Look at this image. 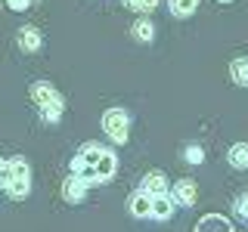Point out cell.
I'll use <instances>...</instances> for the list:
<instances>
[{"label": "cell", "instance_id": "cell-10", "mask_svg": "<svg viewBox=\"0 0 248 232\" xmlns=\"http://www.w3.org/2000/svg\"><path fill=\"white\" fill-rule=\"evenodd\" d=\"M196 232H232V223L220 214H205L196 223Z\"/></svg>", "mask_w": 248, "mask_h": 232}, {"label": "cell", "instance_id": "cell-12", "mask_svg": "<svg viewBox=\"0 0 248 232\" xmlns=\"http://www.w3.org/2000/svg\"><path fill=\"white\" fill-rule=\"evenodd\" d=\"M230 77L239 87H248V56H236L230 62Z\"/></svg>", "mask_w": 248, "mask_h": 232}, {"label": "cell", "instance_id": "cell-20", "mask_svg": "<svg viewBox=\"0 0 248 232\" xmlns=\"http://www.w3.org/2000/svg\"><path fill=\"white\" fill-rule=\"evenodd\" d=\"M217 3H232V0H217Z\"/></svg>", "mask_w": 248, "mask_h": 232}, {"label": "cell", "instance_id": "cell-1", "mask_svg": "<svg viewBox=\"0 0 248 232\" xmlns=\"http://www.w3.org/2000/svg\"><path fill=\"white\" fill-rule=\"evenodd\" d=\"M72 174L81 176L87 186H96V183H108L115 174H118V158H115L112 149L99 143H84L78 155L72 158Z\"/></svg>", "mask_w": 248, "mask_h": 232}, {"label": "cell", "instance_id": "cell-18", "mask_svg": "<svg viewBox=\"0 0 248 232\" xmlns=\"http://www.w3.org/2000/svg\"><path fill=\"white\" fill-rule=\"evenodd\" d=\"M183 158L189 161V164H202V161H205V149L192 143V145H186V149H183Z\"/></svg>", "mask_w": 248, "mask_h": 232}, {"label": "cell", "instance_id": "cell-9", "mask_svg": "<svg viewBox=\"0 0 248 232\" xmlns=\"http://www.w3.org/2000/svg\"><path fill=\"white\" fill-rule=\"evenodd\" d=\"M84 195H87V183L81 180V176H68L65 183H62V198L68 201V204H78V201H84Z\"/></svg>", "mask_w": 248, "mask_h": 232}, {"label": "cell", "instance_id": "cell-21", "mask_svg": "<svg viewBox=\"0 0 248 232\" xmlns=\"http://www.w3.org/2000/svg\"><path fill=\"white\" fill-rule=\"evenodd\" d=\"M31 3H34V0H31Z\"/></svg>", "mask_w": 248, "mask_h": 232}, {"label": "cell", "instance_id": "cell-13", "mask_svg": "<svg viewBox=\"0 0 248 232\" xmlns=\"http://www.w3.org/2000/svg\"><path fill=\"white\" fill-rule=\"evenodd\" d=\"M227 161H230V167L245 170V167H248V143H236V145H230Z\"/></svg>", "mask_w": 248, "mask_h": 232}, {"label": "cell", "instance_id": "cell-17", "mask_svg": "<svg viewBox=\"0 0 248 232\" xmlns=\"http://www.w3.org/2000/svg\"><path fill=\"white\" fill-rule=\"evenodd\" d=\"M232 214H236L239 220H245V223H248V192L236 195V201H232Z\"/></svg>", "mask_w": 248, "mask_h": 232}, {"label": "cell", "instance_id": "cell-5", "mask_svg": "<svg viewBox=\"0 0 248 232\" xmlns=\"http://www.w3.org/2000/svg\"><path fill=\"white\" fill-rule=\"evenodd\" d=\"M16 34H19L16 41H19L22 53H37L44 46V34H41V28H34V25H22Z\"/></svg>", "mask_w": 248, "mask_h": 232}, {"label": "cell", "instance_id": "cell-6", "mask_svg": "<svg viewBox=\"0 0 248 232\" xmlns=\"http://www.w3.org/2000/svg\"><path fill=\"white\" fill-rule=\"evenodd\" d=\"M174 201L180 207H192L199 201V183L196 180H177L174 183Z\"/></svg>", "mask_w": 248, "mask_h": 232}, {"label": "cell", "instance_id": "cell-22", "mask_svg": "<svg viewBox=\"0 0 248 232\" xmlns=\"http://www.w3.org/2000/svg\"><path fill=\"white\" fill-rule=\"evenodd\" d=\"M0 161H3V158H0Z\"/></svg>", "mask_w": 248, "mask_h": 232}, {"label": "cell", "instance_id": "cell-15", "mask_svg": "<svg viewBox=\"0 0 248 232\" xmlns=\"http://www.w3.org/2000/svg\"><path fill=\"white\" fill-rule=\"evenodd\" d=\"M168 6L177 19H189V15L199 10V0H168Z\"/></svg>", "mask_w": 248, "mask_h": 232}, {"label": "cell", "instance_id": "cell-14", "mask_svg": "<svg viewBox=\"0 0 248 232\" xmlns=\"http://www.w3.org/2000/svg\"><path fill=\"white\" fill-rule=\"evenodd\" d=\"M130 34H134V41H140V44H152L155 41V25L149 19H140V22L130 25Z\"/></svg>", "mask_w": 248, "mask_h": 232}, {"label": "cell", "instance_id": "cell-19", "mask_svg": "<svg viewBox=\"0 0 248 232\" xmlns=\"http://www.w3.org/2000/svg\"><path fill=\"white\" fill-rule=\"evenodd\" d=\"M3 3H6V10H13V13H25L31 6V0H3Z\"/></svg>", "mask_w": 248, "mask_h": 232}, {"label": "cell", "instance_id": "cell-4", "mask_svg": "<svg viewBox=\"0 0 248 232\" xmlns=\"http://www.w3.org/2000/svg\"><path fill=\"white\" fill-rule=\"evenodd\" d=\"M103 130L108 133L112 143L124 145L130 139V115L124 108H106L103 112Z\"/></svg>", "mask_w": 248, "mask_h": 232}, {"label": "cell", "instance_id": "cell-2", "mask_svg": "<svg viewBox=\"0 0 248 232\" xmlns=\"http://www.w3.org/2000/svg\"><path fill=\"white\" fill-rule=\"evenodd\" d=\"M0 186H3V192L16 201L31 195V164L22 155H13V158L0 161Z\"/></svg>", "mask_w": 248, "mask_h": 232}, {"label": "cell", "instance_id": "cell-3", "mask_svg": "<svg viewBox=\"0 0 248 232\" xmlns=\"http://www.w3.org/2000/svg\"><path fill=\"white\" fill-rule=\"evenodd\" d=\"M28 93H31V102L41 108V118L46 124H56L62 118V112H65V99H62V93L53 87L50 81H34Z\"/></svg>", "mask_w": 248, "mask_h": 232}, {"label": "cell", "instance_id": "cell-11", "mask_svg": "<svg viewBox=\"0 0 248 232\" xmlns=\"http://www.w3.org/2000/svg\"><path fill=\"white\" fill-rule=\"evenodd\" d=\"M174 195L165 192V195H152V220H170V214H174Z\"/></svg>", "mask_w": 248, "mask_h": 232}, {"label": "cell", "instance_id": "cell-16", "mask_svg": "<svg viewBox=\"0 0 248 232\" xmlns=\"http://www.w3.org/2000/svg\"><path fill=\"white\" fill-rule=\"evenodd\" d=\"M124 3H127V10H134V13H140V15L158 10V0H124Z\"/></svg>", "mask_w": 248, "mask_h": 232}, {"label": "cell", "instance_id": "cell-8", "mask_svg": "<svg viewBox=\"0 0 248 232\" xmlns=\"http://www.w3.org/2000/svg\"><path fill=\"white\" fill-rule=\"evenodd\" d=\"M168 174L165 170H149V174L143 176V183H140V189L143 192H149V195H165L168 192Z\"/></svg>", "mask_w": 248, "mask_h": 232}, {"label": "cell", "instance_id": "cell-7", "mask_svg": "<svg viewBox=\"0 0 248 232\" xmlns=\"http://www.w3.org/2000/svg\"><path fill=\"white\" fill-rule=\"evenodd\" d=\"M127 207H130V217H137V220H149V217H152V195L143 192V189H137L134 195H130Z\"/></svg>", "mask_w": 248, "mask_h": 232}]
</instances>
